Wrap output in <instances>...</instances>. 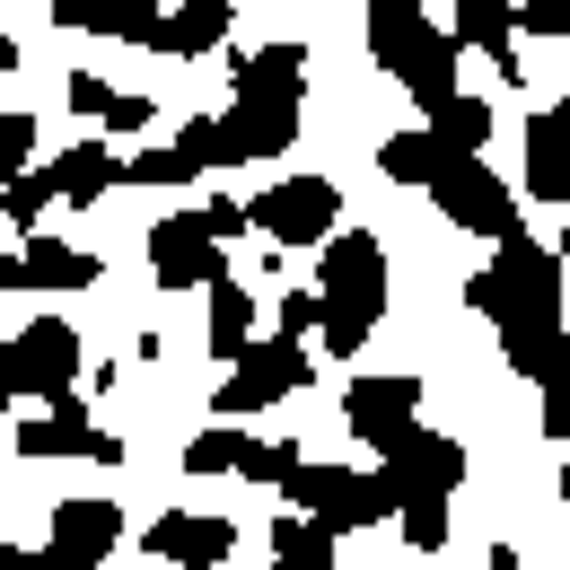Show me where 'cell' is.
I'll return each mask as SVG.
<instances>
[{"instance_id": "6da1fadb", "label": "cell", "mask_w": 570, "mask_h": 570, "mask_svg": "<svg viewBox=\"0 0 570 570\" xmlns=\"http://www.w3.org/2000/svg\"><path fill=\"white\" fill-rule=\"evenodd\" d=\"M465 298L483 307L500 325V352L518 377H535V386H553L570 377V334H562V264L518 228L509 246H492V264L465 282Z\"/></svg>"}, {"instance_id": "7a4b0ae2", "label": "cell", "mask_w": 570, "mask_h": 570, "mask_svg": "<svg viewBox=\"0 0 570 570\" xmlns=\"http://www.w3.org/2000/svg\"><path fill=\"white\" fill-rule=\"evenodd\" d=\"M298 97H307V53L298 45H264V53L237 62L228 115H194L176 132V149L194 158V176L203 167H237V158H282L298 141Z\"/></svg>"}, {"instance_id": "3957f363", "label": "cell", "mask_w": 570, "mask_h": 570, "mask_svg": "<svg viewBox=\"0 0 570 570\" xmlns=\"http://www.w3.org/2000/svg\"><path fill=\"white\" fill-rule=\"evenodd\" d=\"M368 53L413 88L422 115H439L448 97H465V88H456V36H439V18L413 9V0H377V9H368Z\"/></svg>"}, {"instance_id": "277c9868", "label": "cell", "mask_w": 570, "mask_h": 570, "mask_svg": "<svg viewBox=\"0 0 570 570\" xmlns=\"http://www.w3.org/2000/svg\"><path fill=\"white\" fill-rule=\"evenodd\" d=\"M316 298H325V352L352 360L368 343V325L386 316V246L368 228H343L325 246V273H316Z\"/></svg>"}, {"instance_id": "5b68a950", "label": "cell", "mask_w": 570, "mask_h": 570, "mask_svg": "<svg viewBox=\"0 0 570 570\" xmlns=\"http://www.w3.org/2000/svg\"><path fill=\"white\" fill-rule=\"evenodd\" d=\"M282 492H289V509H298V518H316V527H334V535L395 518V492H386V474H352V465H298Z\"/></svg>"}, {"instance_id": "8992f818", "label": "cell", "mask_w": 570, "mask_h": 570, "mask_svg": "<svg viewBox=\"0 0 570 570\" xmlns=\"http://www.w3.org/2000/svg\"><path fill=\"white\" fill-rule=\"evenodd\" d=\"M0 377H9V404H18V395H45V404L62 413V404H71V377H79V334L62 316L18 325L9 352H0Z\"/></svg>"}, {"instance_id": "52a82bcc", "label": "cell", "mask_w": 570, "mask_h": 570, "mask_svg": "<svg viewBox=\"0 0 570 570\" xmlns=\"http://www.w3.org/2000/svg\"><path fill=\"white\" fill-rule=\"evenodd\" d=\"M343 194H334V176H282L264 203H255V228L273 237V246H334L343 228Z\"/></svg>"}, {"instance_id": "ba28073f", "label": "cell", "mask_w": 570, "mask_h": 570, "mask_svg": "<svg viewBox=\"0 0 570 570\" xmlns=\"http://www.w3.org/2000/svg\"><path fill=\"white\" fill-rule=\"evenodd\" d=\"M413 413H422V377H404V368H377V377H352V395H343V422L377 448V465L413 439Z\"/></svg>"}, {"instance_id": "9c48e42d", "label": "cell", "mask_w": 570, "mask_h": 570, "mask_svg": "<svg viewBox=\"0 0 570 570\" xmlns=\"http://www.w3.org/2000/svg\"><path fill=\"white\" fill-rule=\"evenodd\" d=\"M430 194H439V212L456 219V228H474V237H492V246H509V237L527 228V219H518V203H509V185H500L483 158H448Z\"/></svg>"}, {"instance_id": "30bf717a", "label": "cell", "mask_w": 570, "mask_h": 570, "mask_svg": "<svg viewBox=\"0 0 570 570\" xmlns=\"http://www.w3.org/2000/svg\"><path fill=\"white\" fill-rule=\"evenodd\" d=\"M316 368H307V352L298 343H255V352L237 360L228 377H219V422H246V413H264V404H282V395H298Z\"/></svg>"}, {"instance_id": "8fae6325", "label": "cell", "mask_w": 570, "mask_h": 570, "mask_svg": "<svg viewBox=\"0 0 570 570\" xmlns=\"http://www.w3.org/2000/svg\"><path fill=\"white\" fill-rule=\"evenodd\" d=\"M149 273H158V289H219L228 273H219V237L203 212H176L149 228Z\"/></svg>"}, {"instance_id": "7c38bea8", "label": "cell", "mask_w": 570, "mask_h": 570, "mask_svg": "<svg viewBox=\"0 0 570 570\" xmlns=\"http://www.w3.org/2000/svg\"><path fill=\"white\" fill-rule=\"evenodd\" d=\"M149 562H176V570H219L228 553H237V527L228 518H212V509H167L158 527L141 535Z\"/></svg>"}, {"instance_id": "4fadbf2b", "label": "cell", "mask_w": 570, "mask_h": 570, "mask_svg": "<svg viewBox=\"0 0 570 570\" xmlns=\"http://www.w3.org/2000/svg\"><path fill=\"white\" fill-rule=\"evenodd\" d=\"M377 474H386V492H395V500H413V492H422V500H448L456 483H465V448H456V439H439V430H413Z\"/></svg>"}, {"instance_id": "5bb4252c", "label": "cell", "mask_w": 570, "mask_h": 570, "mask_svg": "<svg viewBox=\"0 0 570 570\" xmlns=\"http://www.w3.org/2000/svg\"><path fill=\"white\" fill-rule=\"evenodd\" d=\"M124 544V509L115 500H53V562L62 570H97Z\"/></svg>"}, {"instance_id": "9a60e30c", "label": "cell", "mask_w": 570, "mask_h": 570, "mask_svg": "<svg viewBox=\"0 0 570 570\" xmlns=\"http://www.w3.org/2000/svg\"><path fill=\"white\" fill-rule=\"evenodd\" d=\"M106 273L88 246H62V237H27L18 255H0V289H88Z\"/></svg>"}, {"instance_id": "2e32d148", "label": "cell", "mask_w": 570, "mask_h": 570, "mask_svg": "<svg viewBox=\"0 0 570 570\" xmlns=\"http://www.w3.org/2000/svg\"><path fill=\"white\" fill-rule=\"evenodd\" d=\"M9 448H18V456H97V465H115V456H124V439H106L79 404L45 413V422H18V430H9Z\"/></svg>"}, {"instance_id": "e0dca14e", "label": "cell", "mask_w": 570, "mask_h": 570, "mask_svg": "<svg viewBox=\"0 0 570 570\" xmlns=\"http://www.w3.org/2000/svg\"><path fill=\"white\" fill-rule=\"evenodd\" d=\"M527 194L535 203H570V97H553L527 124Z\"/></svg>"}, {"instance_id": "ac0fdd59", "label": "cell", "mask_w": 570, "mask_h": 570, "mask_svg": "<svg viewBox=\"0 0 570 570\" xmlns=\"http://www.w3.org/2000/svg\"><path fill=\"white\" fill-rule=\"evenodd\" d=\"M53 27H88V36H124V45H158L167 9L158 0H53Z\"/></svg>"}, {"instance_id": "d6986e66", "label": "cell", "mask_w": 570, "mask_h": 570, "mask_svg": "<svg viewBox=\"0 0 570 570\" xmlns=\"http://www.w3.org/2000/svg\"><path fill=\"white\" fill-rule=\"evenodd\" d=\"M448 18H456V45H483L500 62V79L518 88V9H500V0H456Z\"/></svg>"}, {"instance_id": "ffe728a7", "label": "cell", "mask_w": 570, "mask_h": 570, "mask_svg": "<svg viewBox=\"0 0 570 570\" xmlns=\"http://www.w3.org/2000/svg\"><path fill=\"white\" fill-rule=\"evenodd\" d=\"M45 176L62 185V203H97L106 185H124V158H115L106 141H79V149H62V158H53Z\"/></svg>"}, {"instance_id": "44dd1931", "label": "cell", "mask_w": 570, "mask_h": 570, "mask_svg": "<svg viewBox=\"0 0 570 570\" xmlns=\"http://www.w3.org/2000/svg\"><path fill=\"white\" fill-rule=\"evenodd\" d=\"M228 18L237 9H219V0H185V9H167L149 53H212V45H228Z\"/></svg>"}, {"instance_id": "7402d4cb", "label": "cell", "mask_w": 570, "mask_h": 570, "mask_svg": "<svg viewBox=\"0 0 570 570\" xmlns=\"http://www.w3.org/2000/svg\"><path fill=\"white\" fill-rule=\"evenodd\" d=\"M273 570H334V527L316 518H273Z\"/></svg>"}, {"instance_id": "603a6c76", "label": "cell", "mask_w": 570, "mask_h": 570, "mask_svg": "<svg viewBox=\"0 0 570 570\" xmlns=\"http://www.w3.org/2000/svg\"><path fill=\"white\" fill-rule=\"evenodd\" d=\"M212 352L228 360V368L255 352V298H246L237 282H219V289H212Z\"/></svg>"}, {"instance_id": "cb8c5ba5", "label": "cell", "mask_w": 570, "mask_h": 570, "mask_svg": "<svg viewBox=\"0 0 570 570\" xmlns=\"http://www.w3.org/2000/svg\"><path fill=\"white\" fill-rule=\"evenodd\" d=\"M430 141L448 149V158H474V149L492 141V106H483V97H448V106L430 115Z\"/></svg>"}, {"instance_id": "d4e9b609", "label": "cell", "mask_w": 570, "mask_h": 570, "mask_svg": "<svg viewBox=\"0 0 570 570\" xmlns=\"http://www.w3.org/2000/svg\"><path fill=\"white\" fill-rule=\"evenodd\" d=\"M377 167H386L395 185H439V167H448V149L430 141V132H395V141L377 149Z\"/></svg>"}, {"instance_id": "484cf974", "label": "cell", "mask_w": 570, "mask_h": 570, "mask_svg": "<svg viewBox=\"0 0 570 570\" xmlns=\"http://www.w3.org/2000/svg\"><path fill=\"white\" fill-rule=\"evenodd\" d=\"M45 203H62V185H53L45 167H36V176H18V185H0V219H9V228H36Z\"/></svg>"}, {"instance_id": "4316f807", "label": "cell", "mask_w": 570, "mask_h": 570, "mask_svg": "<svg viewBox=\"0 0 570 570\" xmlns=\"http://www.w3.org/2000/svg\"><path fill=\"white\" fill-rule=\"evenodd\" d=\"M395 527H404V544H413V553H439V544H448V500H395Z\"/></svg>"}, {"instance_id": "83f0119b", "label": "cell", "mask_w": 570, "mask_h": 570, "mask_svg": "<svg viewBox=\"0 0 570 570\" xmlns=\"http://www.w3.org/2000/svg\"><path fill=\"white\" fill-rule=\"evenodd\" d=\"M27 149H36V115H27V106H9V115H0V185L36 176V167H27Z\"/></svg>"}, {"instance_id": "f1b7e54d", "label": "cell", "mask_w": 570, "mask_h": 570, "mask_svg": "<svg viewBox=\"0 0 570 570\" xmlns=\"http://www.w3.org/2000/svg\"><path fill=\"white\" fill-rule=\"evenodd\" d=\"M124 185H194V158L167 141V149H141V158H124Z\"/></svg>"}, {"instance_id": "f546056e", "label": "cell", "mask_w": 570, "mask_h": 570, "mask_svg": "<svg viewBox=\"0 0 570 570\" xmlns=\"http://www.w3.org/2000/svg\"><path fill=\"white\" fill-rule=\"evenodd\" d=\"M518 36H570V0H527L518 9Z\"/></svg>"}, {"instance_id": "4dcf8cb0", "label": "cell", "mask_w": 570, "mask_h": 570, "mask_svg": "<svg viewBox=\"0 0 570 570\" xmlns=\"http://www.w3.org/2000/svg\"><path fill=\"white\" fill-rule=\"evenodd\" d=\"M544 439H562V456H570V377L544 386Z\"/></svg>"}, {"instance_id": "1f68e13d", "label": "cell", "mask_w": 570, "mask_h": 570, "mask_svg": "<svg viewBox=\"0 0 570 570\" xmlns=\"http://www.w3.org/2000/svg\"><path fill=\"white\" fill-rule=\"evenodd\" d=\"M71 106H79V115H115V88H106L97 71H79L71 79Z\"/></svg>"}, {"instance_id": "d6a6232c", "label": "cell", "mask_w": 570, "mask_h": 570, "mask_svg": "<svg viewBox=\"0 0 570 570\" xmlns=\"http://www.w3.org/2000/svg\"><path fill=\"white\" fill-rule=\"evenodd\" d=\"M106 124H115V132H141V124H149V97H115V115H106Z\"/></svg>"}, {"instance_id": "836d02e7", "label": "cell", "mask_w": 570, "mask_h": 570, "mask_svg": "<svg viewBox=\"0 0 570 570\" xmlns=\"http://www.w3.org/2000/svg\"><path fill=\"white\" fill-rule=\"evenodd\" d=\"M0 570H62V562H53V553H18V544H9V553H0Z\"/></svg>"}, {"instance_id": "e575fe53", "label": "cell", "mask_w": 570, "mask_h": 570, "mask_svg": "<svg viewBox=\"0 0 570 570\" xmlns=\"http://www.w3.org/2000/svg\"><path fill=\"white\" fill-rule=\"evenodd\" d=\"M562 500H570V456H562Z\"/></svg>"}, {"instance_id": "d590c367", "label": "cell", "mask_w": 570, "mask_h": 570, "mask_svg": "<svg viewBox=\"0 0 570 570\" xmlns=\"http://www.w3.org/2000/svg\"><path fill=\"white\" fill-rule=\"evenodd\" d=\"M562 255H570V228H562Z\"/></svg>"}]
</instances>
